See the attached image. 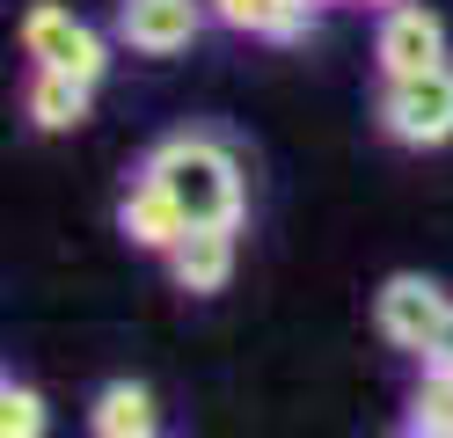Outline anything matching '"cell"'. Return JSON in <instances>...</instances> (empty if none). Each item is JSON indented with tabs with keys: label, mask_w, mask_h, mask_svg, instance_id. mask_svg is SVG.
I'll list each match as a JSON object with an SVG mask.
<instances>
[{
	"label": "cell",
	"mask_w": 453,
	"mask_h": 438,
	"mask_svg": "<svg viewBox=\"0 0 453 438\" xmlns=\"http://www.w3.org/2000/svg\"><path fill=\"white\" fill-rule=\"evenodd\" d=\"M139 175H154V183L183 204L190 227H242L249 212V175H242V154L226 146L219 132H168Z\"/></svg>",
	"instance_id": "1"
},
{
	"label": "cell",
	"mask_w": 453,
	"mask_h": 438,
	"mask_svg": "<svg viewBox=\"0 0 453 438\" xmlns=\"http://www.w3.org/2000/svg\"><path fill=\"white\" fill-rule=\"evenodd\" d=\"M380 132L403 146H446L453 139V66L388 81L380 88Z\"/></svg>",
	"instance_id": "2"
},
{
	"label": "cell",
	"mask_w": 453,
	"mask_h": 438,
	"mask_svg": "<svg viewBox=\"0 0 453 438\" xmlns=\"http://www.w3.org/2000/svg\"><path fill=\"white\" fill-rule=\"evenodd\" d=\"M373 321H380V336L395 343V350H410V358L424 365L432 358V343H439V329L453 321V292H439L432 278H388L380 285V300H373Z\"/></svg>",
	"instance_id": "3"
},
{
	"label": "cell",
	"mask_w": 453,
	"mask_h": 438,
	"mask_svg": "<svg viewBox=\"0 0 453 438\" xmlns=\"http://www.w3.org/2000/svg\"><path fill=\"white\" fill-rule=\"evenodd\" d=\"M22 51H30L37 66H51V73H73V81H88V88L110 73V44H103L96 29L81 22V15L51 8V0L22 15Z\"/></svg>",
	"instance_id": "4"
},
{
	"label": "cell",
	"mask_w": 453,
	"mask_h": 438,
	"mask_svg": "<svg viewBox=\"0 0 453 438\" xmlns=\"http://www.w3.org/2000/svg\"><path fill=\"white\" fill-rule=\"evenodd\" d=\"M205 15L212 0H118V44H132L139 58H176L205 29Z\"/></svg>",
	"instance_id": "5"
},
{
	"label": "cell",
	"mask_w": 453,
	"mask_h": 438,
	"mask_svg": "<svg viewBox=\"0 0 453 438\" xmlns=\"http://www.w3.org/2000/svg\"><path fill=\"white\" fill-rule=\"evenodd\" d=\"M373 58H380V73H388V81L432 73V66H446V22L424 8V0H403V8H388V15H380Z\"/></svg>",
	"instance_id": "6"
},
{
	"label": "cell",
	"mask_w": 453,
	"mask_h": 438,
	"mask_svg": "<svg viewBox=\"0 0 453 438\" xmlns=\"http://www.w3.org/2000/svg\"><path fill=\"white\" fill-rule=\"evenodd\" d=\"M118 227L132 234L139 249H154V256H168V249H176L183 234H190V219H183V204L168 197V190L154 183V175H132V190L118 197Z\"/></svg>",
	"instance_id": "7"
},
{
	"label": "cell",
	"mask_w": 453,
	"mask_h": 438,
	"mask_svg": "<svg viewBox=\"0 0 453 438\" xmlns=\"http://www.w3.org/2000/svg\"><path fill=\"white\" fill-rule=\"evenodd\" d=\"M168 271L183 292H219L234 278V227H190L176 249H168Z\"/></svg>",
	"instance_id": "8"
},
{
	"label": "cell",
	"mask_w": 453,
	"mask_h": 438,
	"mask_svg": "<svg viewBox=\"0 0 453 438\" xmlns=\"http://www.w3.org/2000/svg\"><path fill=\"white\" fill-rule=\"evenodd\" d=\"M212 15L226 29L264 37V44H300L315 29V0H212Z\"/></svg>",
	"instance_id": "9"
},
{
	"label": "cell",
	"mask_w": 453,
	"mask_h": 438,
	"mask_svg": "<svg viewBox=\"0 0 453 438\" xmlns=\"http://www.w3.org/2000/svg\"><path fill=\"white\" fill-rule=\"evenodd\" d=\"M88 96H96L88 81L37 66V73H30V96H22V103H30V125H37V132H73V125H88Z\"/></svg>",
	"instance_id": "10"
},
{
	"label": "cell",
	"mask_w": 453,
	"mask_h": 438,
	"mask_svg": "<svg viewBox=\"0 0 453 438\" xmlns=\"http://www.w3.org/2000/svg\"><path fill=\"white\" fill-rule=\"evenodd\" d=\"M88 431L96 438H154V395L139 380H110L88 409Z\"/></svg>",
	"instance_id": "11"
},
{
	"label": "cell",
	"mask_w": 453,
	"mask_h": 438,
	"mask_svg": "<svg viewBox=\"0 0 453 438\" xmlns=\"http://www.w3.org/2000/svg\"><path fill=\"white\" fill-rule=\"evenodd\" d=\"M410 431H453V365H424V373H417Z\"/></svg>",
	"instance_id": "12"
},
{
	"label": "cell",
	"mask_w": 453,
	"mask_h": 438,
	"mask_svg": "<svg viewBox=\"0 0 453 438\" xmlns=\"http://www.w3.org/2000/svg\"><path fill=\"white\" fill-rule=\"evenodd\" d=\"M0 438H44V395L22 380H0Z\"/></svg>",
	"instance_id": "13"
},
{
	"label": "cell",
	"mask_w": 453,
	"mask_h": 438,
	"mask_svg": "<svg viewBox=\"0 0 453 438\" xmlns=\"http://www.w3.org/2000/svg\"><path fill=\"white\" fill-rule=\"evenodd\" d=\"M365 8H380V15H388V8H403V0H365Z\"/></svg>",
	"instance_id": "14"
},
{
	"label": "cell",
	"mask_w": 453,
	"mask_h": 438,
	"mask_svg": "<svg viewBox=\"0 0 453 438\" xmlns=\"http://www.w3.org/2000/svg\"><path fill=\"white\" fill-rule=\"evenodd\" d=\"M424 438H453V431H424Z\"/></svg>",
	"instance_id": "15"
},
{
	"label": "cell",
	"mask_w": 453,
	"mask_h": 438,
	"mask_svg": "<svg viewBox=\"0 0 453 438\" xmlns=\"http://www.w3.org/2000/svg\"><path fill=\"white\" fill-rule=\"evenodd\" d=\"M403 438H424V431H403Z\"/></svg>",
	"instance_id": "16"
},
{
	"label": "cell",
	"mask_w": 453,
	"mask_h": 438,
	"mask_svg": "<svg viewBox=\"0 0 453 438\" xmlns=\"http://www.w3.org/2000/svg\"><path fill=\"white\" fill-rule=\"evenodd\" d=\"M154 438H161V431H154Z\"/></svg>",
	"instance_id": "17"
}]
</instances>
